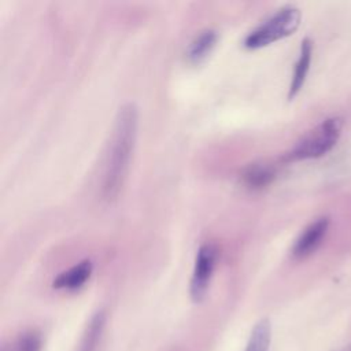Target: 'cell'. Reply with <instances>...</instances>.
Here are the masks:
<instances>
[{
    "instance_id": "7",
    "label": "cell",
    "mask_w": 351,
    "mask_h": 351,
    "mask_svg": "<svg viewBox=\"0 0 351 351\" xmlns=\"http://www.w3.org/2000/svg\"><path fill=\"white\" fill-rule=\"evenodd\" d=\"M311 58H313V41L310 38H304L300 45V52L299 58L295 63L293 67V74L292 80L289 84V90H288V99H293L304 85V81L307 78L310 64H311Z\"/></svg>"
},
{
    "instance_id": "12",
    "label": "cell",
    "mask_w": 351,
    "mask_h": 351,
    "mask_svg": "<svg viewBox=\"0 0 351 351\" xmlns=\"http://www.w3.org/2000/svg\"><path fill=\"white\" fill-rule=\"evenodd\" d=\"M340 351H351V344H348V346H346V347H343Z\"/></svg>"
},
{
    "instance_id": "1",
    "label": "cell",
    "mask_w": 351,
    "mask_h": 351,
    "mask_svg": "<svg viewBox=\"0 0 351 351\" xmlns=\"http://www.w3.org/2000/svg\"><path fill=\"white\" fill-rule=\"evenodd\" d=\"M138 130V110L132 101L125 103L115 117L112 134L104 160L101 196L107 202H112L122 191L130 160L133 158Z\"/></svg>"
},
{
    "instance_id": "8",
    "label": "cell",
    "mask_w": 351,
    "mask_h": 351,
    "mask_svg": "<svg viewBox=\"0 0 351 351\" xmlns=\"http://www.w3.org/2000/svg\"><path fill=\"white\" fill-rule=\"evenodd\" d=\"M218 41V32L215 29H204L199 32L189 43L185 55L189 63L199 64L203 62L214 49Z\"/></svg>"
},
{
    "instance_id": "4",
    "label": "cell",
    "mask_w": 351,
    "mask_h": 351,
    "mask_svg": "<svg viewBox=\"0 0 351 351\" xmlns=\"http://www.w3.org/2000/svg\"><path fill=\"white\" fill-rule=\"evenodd\" d=\"M217 258L218 250L213 243H204L199 247L189 284V293L193 302H202L204 299L215 270Z\"/></svg>"
},
{
    "instance_id": "6",
    "label": "cell",
    "mask_w": 351,
    "mask_h": 351,
    "mask_svg": "<svg viewBox=\"0 0 351 351\" xmlns=\"http://www.w3.org/2000/svg\"><path fill=\"white\" fill-rule=\"evenodd\" d=\"M93 263L89 259H84L70 269L62 271L52 282L53 288L56 289H67L74 291L81 288L92 276Z\"/></svg>"
},
{
    "instance_id": "9",
    "label": "cell",
    "mask_w": 351,
    "mask_h": 351,
    "mask_svg": "<svg viewBox=\"0 0 351 351\" xmlns=\"http://www.w3.org/2000/svg\"><path fill=\"white\" fill-rule=\"evenodd\" d=\"M276 178V167L266 162H254L241 171L243 182L251 189H262Z\"/></svg>"
},
{
    "instance_id": "5",
    "label": "cell",
    "mask_w": 351,
    "mask_h": 351,
    "mask_svg": "<svg viewBox=\"0 0 351 351\" xmlns=\"http://www.w3.org/2000/svg\"><path fill=\"white\" fill-rule=\"evenodd\" d=\"M328 226L329 219L326 217H321L313 221L308 226H306L292 245V256L296 259H303L313 254L322 243L328 232Z\"/></svg>"
},
{
    "instance_id": "2",
    "label": "cell",
    "mask_w": 351,
    "mask_h": 351,
    "mask_svg": "<svg viewBox=\"0 0 351 351\" xmlns=\"http://www.w3.org/2000/svg\"><path fill=\"white\" fill-rule=\"evenodd\" d=\"M302 12L298 7L285 5L252 29L244 38L243 45L248 49L267 47L284 37L291 36L300 25Z\"/></svg>"
},
{
    "instance_id": "3",
    "label": "cell",
    "mask_w": 351,
    "mask_h": 351,
    "mask_svg": "<svg viewBox=\"0 0 351 351\" xmlns=\"http://www.w3.org/2000/svg\"><path fill=\"white\" fill-rule=\"evenodd\" d=\"M341 128V118L333 117L322 121L295 144V147L287 154V160H304L325 155L336 145Z\"/></svg>"
},
{
    "instance_id": "10",
    "label": "cell",
    "mask_w": 351,
    "mask_h": 351,
    "mask_svg": "<svg viewBox=\"0 0 351 351\" xmlns=\"http://www.w3.org/2000/svg\"><path fill=\"white\" fill-rule=\"evenodd\" d=\"M270 322L267 319H261L251 333L245 351H267L270 344Z\"/></svg>"
},
{
    "instance_id": "11",
    "label": "cell",
    "mask_w": 351,
    "mask_h": 351,
    "mask_svg": "<svg viewBox=\"0 0 351 351\" xmlns=\"http://www.w3.org/2000/svg\"><path fill=\"white\" fill-rule=\"evenodd\" d=\"M41 337L37 332H25L12 343L5 346L3 351H40Z\"/></svg>"
}]
</instances>
